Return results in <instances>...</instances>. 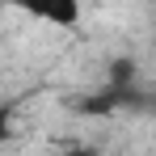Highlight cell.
Listing matches in <instances>:
<instances>
[{
  "label": "cell",
  "instance_id": "7a4b0ae2",
  "mask_svg": "<svg viewBox=\"0 0 156 156\" xmlns=\"http://www.w3.org/2000/svg\"><path fill=\"white\" fill-rule=\"evenodd\" d=\"M13 135V114H9V105H0V144Z\"/></svg>",
  "mask_w": 156,
  "mask_h": 156
},
{
  "label": "cell",
  "instance_id": "6da1fadb",
  "mask_svg": "<svg viewBox=\"0 0 156 156\" xmlns=\"http://www.w3.org/2000/svg\"><path fill=\"white\" fill-rule=\"evenodd\" d=\"M47 21H55V26H72L76 21V9H55V13H42Z\"/></svg>",
  "mask_w": 156,
  "mask_h": 156
},
{
  "label": "cell",
  "instance_id": "3957f363",
  "mask_svg": "<svg viewBox=\"0 0 156 156\" xmlns=\"http://www.w3.org/2000/svg\"><path fill=\"white\" fill-rule=\"evenodd\" d=\"M72 156H97V152H89V148H80V152H72Z\"/></svg>",
  "mask_w": 156,
  "mask_h": 156
}]
</instances>
